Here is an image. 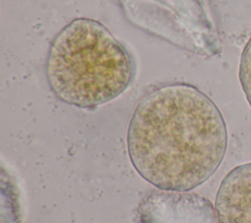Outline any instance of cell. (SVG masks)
I'll use <instances>...</instances> for the list:
<instances>
[{"label": "cell", "mask_w": 251, "mask_h": 223, "mask_svg": "<svg viewBox=\"0 0 251 223\" xmlns=\"http://www.w3.org/2000/svg\"><path fill=\"white\" fill-rule=\"evenodd\" d=\"M133 67L124 45L98 21L78 18L52 40L46 78L62 102L95 109L122 95L131 82Z\"/></svg>", "instance_id": "cell-2"}, {"label": "cell", "mask_w": 251, "mask_h": 223, "mask_svg": "<svg viewBox=\"0 0 251 223\" xmlns=\"http://www.w3.org/2000/svg\"><path fill=\"white\" fill-rule=\"evenodd\" d=\"M215 213L218 223H251V162L235 166L223 178Z\"/></svg>", "instance_id": "cell-3"}, {"label": "cell", "mask_w": 251, "mask_h": 223, "mask_svg": "<svg viewBox=\"0 0 251 223\" xmlns=\"http://www.w3.org/2000/svg\"><path fill=\"white\" fill-rule=\"evenodd\" d=\"M238 77L246 100L251 107V36L241 54Z\"/></svg>", "instance_id": "cell-4"}, {"label": "cell", "mask_w": 251, "mask_h": 223, "mask_svg": "<svg viewBox=\"0 0 251 223\" xmlns=\"http://www.w3.org/2000/svg\"><path fill=\"white\" fill-rule=\"evenodd\" d=\"M227 147L225 119L216 104L186 83L161 86L133 111L126 149L134 170L166 192H188L221 165Z\"/></svg>", "instance_id": "cell-1"}]
</instances>
